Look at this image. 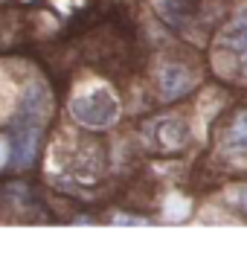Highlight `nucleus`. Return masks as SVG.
<instances>
[{"label":"nucleus","mask_w":247,"mask_h":253,"mask_svg":"<svg viewBox=\"0 0 247 253\" xmlns=\"http://www.w3.org/2000/svg\"><path fill=\"white\" fill-rule=\"evenodd\" d=\"M49 120V90L44 82H29L9 123V160L18 169H29L38 157V146Z\"/></svg>","instance_id":"nucleus-1"},{"label":"nucleus","mask_w":247,"mask_h":253,"mask_svg":"<svg viewBox=\"0 0 247 253\" xmlns=\"http://www.w3.org/2000/svg\"><path fill=\"white\" fill-rule=\"evenodd\" d=\"M70 114L82 128L105 131L120 120V99L111 87H90L70 102Z\"/></svg>","instance_id":"nucleus-2"},{"label":"nucleus","mask_w":247,"mask_h":253,"mask_svg":"<svg viewBox=\"0 0 247 253\" xmlns=\"http://www.w3.org/2000/svg\"><path fill=\"white\" fill-rule=\"evenodd\" d=\"M151 140L160 152H180L186 143H189V126L177 117H166V120H157L151 126Z\"/></svg>","instance_id":"nucleus-3"},{"label":"nucleus","mask_w":247,"mask_h":253,"mask_svg":"<svg viewBox=\"0 0 247 253\" xmlns=\"http://www.w3.org/2000/svg\"><path fill=\"white\" fill-rule=\"evenodd\" d=\"M195 87V73L186 70L183 64H166L160 70V96L166 102L180 99L183 93H189Z\"/></svg>","instance_id":"nucleus-4"},{"label":"nucleus","mask_w":247,"mask_h":253,"mask_svg":"<svg viewBox=\"0 0 247 253\" xmlns=\"http://www.w3.org/2000/svg\"><path fill=\"white\" fill-rule=\"evenodd\" d=\"M154 9L172 29H183L198 18L201 0H154Z\"/></svg>","instance_id":"nucleus-5"},{"label":"nucleus","mask_w":247,"mask_h":253,"mask_svg":"<svg viewBox=\"0 0 247 253\" xmlns=\"http://www.w3.org/2000/svg\"><path fill=\"white\" fill-rule=\"evenodd\" d=\"M224 149L233 154H247V108L236 111L233 123L224 131Z\"/></svg>","instance_id":"nucleus-6"},{"label":"nucleus","mask_w":247,"mask_h":253,"mask_svg":"<svg viewBox=\"0 0 247 253\" xmlns=\"http://www.w3.org/2000/svg\"><path fill=\"white\" fill-rule=\"evenodd\" d=\"M221 47L227 50H236V52H245L247 50V12L239 15L233 24L221 32Z\"/></svg>","instance_id":"nucleus-7"},{"label":"nucleus","mask_w":247,"mask_h":253,"mask_svg":"<svg viewBox=\"0 0 247 253\" xmlns=\"http://www.w3.org/2000/svg\"><path fill=\"white\" fill-rule=\"evenodd\" d=\"M230 201H233V204H236V207H239V210L247 215V186H236V192L230 195Z\"/></svg>","instance_id":"nucleus-8"}]
</instances>
